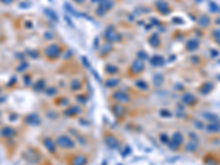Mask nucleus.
Listing matches in <instances>:
<instances>
[{
  "instance_id": "1",
  "label": "nucleus",
  "mask_w": 220,
  "mask_h": 165,
  "mask_svg": "<svg viewBox=\"0 0 220 165\" xmlns=\"http://www.w3.org/2000/svg\"><path fill=\"white\" fill-rule=\"evenodd\" d=\"M56 145L63 148V149H73V148H75V142L67 134H61L56 139Z\"/></svg>"
},
{
  "instance_id": "2",
  "label": "nucleus",
  "mask_w": 220,
  "mask_h": 165,
  "mask_svg": "<svg viewBox=\"0 0 220 165\" xmlns=\"http://www.w3.org/2000/svg\"><path fill=\"white\" fill-rule=\"evenodd\" d=\"M16 134H17L16 129L12 128V127H10V126L3 127V128L0 130V135H1L2 138H5V139H10V138H13Z\"/></svg>"
},
{
  "instance_id": "3",
  "label": "nucleus",
  "mask_w": 220,
  "mask_h": 165,
  "mask_svg": "<svg viewBox=\"0 0 220 165\" xmlns=\"http://www.w3.org/2000/svg\"><path fill=\"white\" fill-rule=\"evenodd\" d=\"M60 54H61V49L58 45L54 44V45H50V46H47V49H46L47 57L55 58V57H57Z\"/></svg>"
},
{
  "instance_id": "4",
  "label": "nucleus",
  "mask_w": 220,
  "mask_h": 165,
  "mask_svg": "<svg viewBox=\"0 0 220 165\" xmlns=\"http://www.w3.org/2000/svg\"><path fill=\"white\" fill-rule=\"evenodd\" d=\"M115 98L120 102H129L130 101V96L122 90H120V91H118V93L115 94Z\"/></svg>"
},
{
  "instance_id": "5",
  "label": "nucleus",
  "mask_w": 220,
  "mask_h": 165,
  "mask_svg": "<svg viewBox=\"0 0 220 165\" xmlns=\"http://www.w3.org/2000/svg\"><path fill=\"white\" fill-rule=\"evenodd\" d=\"M172 140H173V144H175L176 147L178 148L179 145L183 143V135H182V133L176 132V133H174Z\"/></svg>"
},
{
  "instance_id": "6",
  "label": "nucleus",
  "mask_w": 220,
  "mask_h": 165,
  "mask_svg": "<svg viewBox=\"0 0 220 165\" xmlns=\"http://www.w3.org/2000/svg\"><path fill=\"white\" fill-rule=\"evenodd\" d=\"M87 160L85 155H76L73 160V165H85Z\"/></svg>"
},
{
  "instance_id": "7",
  "label": "nucleus",
  "mask_w": 220,
  "mask_h": 165,
  "mask_svg": "<svg viewBox=\"0 0 220 165\" xmlns=\"http://www.w3.org/2000/svg\"><path fill=\"white\" fill-rule=\"evenodd\" d=\"M183 101L185 102V104H188V105H193V104L196 102V98H195V96L192 95V94H186L183 97Z\"/></svg>"
},
{
  "instance_id": "8",
  "label": "nucleus",
  "mask_w": 220,
  "mask_h": 165,
  "mask_svg": "<svg viewBox=\"0 0 220 165\" xmlns=\"http://www.w3.org/2000/svg\"><path fill=\"white\" fill-rule=\"evenodd\" d=\"M199 46V41H197L196 39L190 40L189 42L187 43V50L188 51H195L197 47Z\"/></svg>"
},
{
  "instance_id": "9",
  "label": "nucleus",
  "mask_w": 220,
  "mask_h": 165,
  "mask_svg": "<svg viewBox=\"0 0 220 165\" xmlns=\"http://www.w3.org/2000/svg\"><path fill=\"white\" fill-rule=\"evenodd\" d=\"M44 145L46 147V149L47 150H50L51 152H54V150L56 149V142H53L51 139H46L45 141H44Z\"/></svg>"
},
{
  "instance_id": "10",
  "label": "nucleus",
  "mask_w": 220,
  "mask_h": 165,
  "mask_svg": "<svg viewBox=\"0 0 220 165\" xmlns=\"http://www.w3.org/2000/svg\"><path fill=\"white\" fill-rule=\"evenodd\" d=\"M207 130L210 131V132H219L220 131V124L218 123L213 122V123H210L207 126Z\"/></svg>"
},
{
  "instance_id": "11",
  "label": "nucleus",
  "mask_w": 220,
  "mask_h": 165,
  "mask_svg": "<svg viewBox=\"0 0 220 165\" xmlns=\"http://www.w3.org/2000/svg\"><path fill=\"white\" fill-rule=\"evenodd\" d=\"M198 23H199L202 27H207V26H209V23H210V19H209L207 16H202L199 18V20H198Z\"/></svg>"
},
{
  "instance_id": "12",
  "label": "nucleus",
  "mask_w": 220,
  "mask_h": 165,
  "mask_svg": "<svg viewBox=\"0 0 220 165\" xmlns=\"http://www.w3.org/2000/svg\"><path fill=\"white\" fill-rule=\"evenodd\" d=\"M213 40H215L216 42L220 45V29H216V30H213Z\"/></svg>"
},
{
  "instance_id": "13",
  "label": "nucleus",
  "mask_w": 220,
  "mask_h": 165,
  "mask_svg": "<svg viewBox=\"0 0 220 165\" xmlns=\"http://www.w3.org/2000/svg\"><path fill=\"white\" fill-rule=\"evenodd\" d=\"M211 89H213V84H211V83H206L200 90H202L203 94H207V93H209V90H211Z\"/></svg>"
},
{
  "instance_id": "14",
  "label": "nucleus",
  "mask_w": 220,
  "mask_h": 165,
  "mask_svg": "<svg viewBox=\"0 0 220 165\" xmlns=\"http://www.w3.org/2000/svg\"><path fill=\"white\" fill-rule=\"evenodd\" d=\"M189 145H187V150L188 151H194V150L197 149V143H194V142H190V143H188Z\"/></svg>"
},
{
  "instance_id": "15",
  "label": "nucleus",
  "mask_w": 220,
  "mask_h": 165,
  "mask_svg": "<svg viewBox=\"0 0 220 165\" xmlns=\"http://www.w3.org/2000/svg\"><path fill=\"white\" fill-rule=\"evenodd\" d=\"M14 0H0V2H2L3 5H11Z\"/></svg>"
},
{
  "instance_id": "16",
  "label": "nucleus",
  "mask_w": 220,
  "mask_h": 165,
  "mask_svg": "<svg viewBox=\"0 0 220 165\" xmlns=\"http://www.w3.org/2000/svg\"><path fill=\"white\" fill-rule=\"evenodd\" d=\"M216 22H217L218 24H220V19H218V20H217V21H216Z\"/></svg>"
},
{
  "instance_id": "17",
  "label": "nucleus",
  "mask_w": 220,
  "mask_h": 165,
  "mask_svg": "<svg viewBox=\"0 0 220 165\" xmlns=\"http://www.w3.org/2000/svg\"><path fill=\"white\" fill-rule=\"evenodd\" d=\"M0 116H1V112H0Z\"/></svg>"
}]
</instances>
